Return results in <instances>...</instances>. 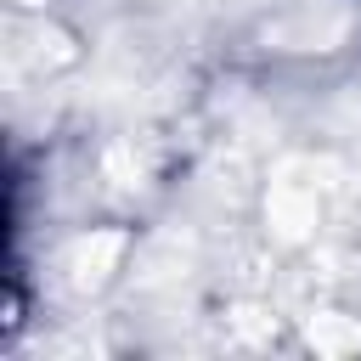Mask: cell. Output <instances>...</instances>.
Wrapping results in <instances>:
<instances>
[{
	"instance_id": "1",
	"label": "cell",
	"mask_w": 361,
	"mask_h": 361,
	"mask_svg": "<svg viewBox=\"0 0 361 361\" xmlns=\"http://www.w3.org/2000/svg\"><path fill=\"white\" fill-rule=\"evenodd\" d=\"M118 254H124V237H118V231H102V237H85V243L68 254V271H73L79 288H96Z\"/></svg>"
},
{
	"instance_id": "2",
	"label": "cell",
	"mask_w": 361,
	"mask_h": 361,
	"mask_svg": "<svg viewBox=\"0 0 361 361\" xmlns=\"http://www.w3.org/2000/svg\"><path fill=\"white\" fill-rule=\"evenodd\" d=\"M271 214H276V226H282L288 237H299V231L316 220V192L299 186V180H282L276 197H271Z\"/></svg>"
}]
</instances>
